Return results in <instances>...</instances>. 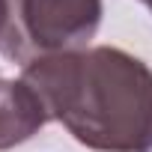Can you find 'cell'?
Masks as SVG:
<instances>
[{
  "mask_svg": "<svg viewBox=\"0 0 152 152\" xmlns=\"http://www.w3.org/2000/svg\"><path fill=\"white\" fill-rule=\"evenodd\" d=\"M21 81L48 119L93 152H152V69L134 54L93 45L33 60Z\"/></svg>",
  "mask_w": 152,
  "mask_h": 152,
  "instance_id": "6da1fadb",
  "label": "cell"
},
{
  "mask_svg": "<svg viewBox=\"0 0 152 152\" xmlns=\"http://www.w3.org/2000/svg\"><path fill=\"white\" fill-rule=\"evenodd\" d=\"M102 15V0H9L0 54L27 66L42 57L84 51L99 33Z\"/></svg>",
  "mask_w": 152,
  "mask_h": 152,
  "instance_id": "7a4b0ae2",
  "label": "cell"
},
{
  "mask_svg": "<svg viewBox=\"0 0 152 152\" xmlns=\"http://www.w3.org/2000/svg\"><path fill=\"white\" fill-rule=\"evenodd\" d=\"M45 122H51L48 110L30 84L0 81V152L27 143Z\"/></svg>",
  "mask_w": 152,
  "mask_h": 152,
  "instance_id": "3957f363",
  "label": "cell"
},
{
  "mask_svg": "<svg viewBox=\"0 0 152 152\" xmlns=\"http://www.w3.org/2000/svg\"><path fill=\"white\" fill-rule=\"evenodd\" d=\"M6 18H9V0H0V33L6 27Z\"/></svg>",
  "mask_w": 152,
  "mask_h": 152,
  "instance_id": "277c9868",
  "label": "cell"
},
{
  "mask_svg": "<svg viewBox=\"0 0 152 152\" xmlns=\"http://www.w3.org/2000/svg\"><path fill=\"white\" fill-rule=\"evenodd\" d=\"M140 3H143V6H146V9L152 12V0H140Z\"/></svg>",
  "mask_w": 152,
  "mask_h": 152,
  "instance_id": "5b68a950",
  "label": "cell"
},
{
  "mask_svg": "<svg viewBox=\"0 0 152 152\" xmlns=\"http://www.w3.org/2000/svg\"><path fill=\"white\" fill-rule=\"evenodd\" d=\"M0 81H3V78H0Z\"/></svg>",
  "mask_w": 152,
  "mask_h": 152,
  "instance_id": "8992f818",
  "label": "cell"
}]
</instances>
